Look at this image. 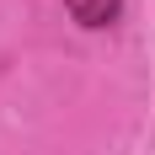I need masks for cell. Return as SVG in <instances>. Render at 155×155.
Instances as JSON below:
<instances>
[{"label":"cell","instance_id":"1","mask_svg":"<svg viewBox=\"0 0 155 155\" xmlns=\"http://www.w3.org/2000/svg\"><path fill=\"white\" fill-rule=\"evenodd\" d=\"M64 5H70V16H75L80 27H107L123 0H64Z\"/></svg>","mask_w":155,"mask_h":155}]
</instances>
